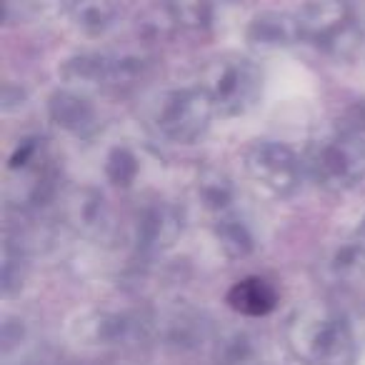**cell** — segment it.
Instances as JSON below:
<instances>
[{"label":"cell","mask_w":365,"mask_h":365,"mask_svg":"<svg viewBox=\"0 0 365 365\" xmlns=\"http://www.w3.org/2000/svg\"><path fill=\"white\" fill-rule=\"evenodd\" d=\"M290 348L310 365H350L353 360V335L333 308L310 303L295 310L288 325Z\"/></svg>","instance_id":"1"},{"label":"cell","mask_w":365,"mask_h":365,"mask_svg":"<svg viewBox=\"0 0 365 365\" xmlns=\"http://www.w3.org/2000/svg\"><path fill=\"white\" fill-rule=\"evenodd\" d=\"M203 91L210 98L213 110L223 113V115H235L253 106L260 91V76L250 66V61L223 58L208 68Z\"/></svg>","instance_id":"2"},{"label":"cell","mask_w":365,"mask_h":365,"mask_svg":"<svg viewBox=\"0 0 365 365\" xmlns=\"http://www.w3.org/2000/svg\"><path fill=\"white\" fill-rule=\"evenodd\" d=\"M213 110L210 98L205 91H173L158 98L153 123L160 133H165L173 140H190L208 123Z\"/></svg>","instance_id":"3"},{"label":"cell","mask_w":365,"mask_h":365,"mask_svg":"<svg viewBox=\"0 0 365 365\" xmlns=\"http://www.w3.org/2000/svg\"><path fill=\"white\" fill-rule=\"evenodd\" d=\"M308 165L325 185H353L365 170V150L350 138L323 140L313 148Z\"/></svg>","instance_id":"4"},{"label":"cell","mask_w":365,"mask_h":365,"mask_svg":"<svg viewBox=\"0 0 365 365\" xmlns=\"http://www.w3.org/2000/svg\"><path fill=\"white\" fill-rule=\"evenodd\" d=\"M245 168L258 185L275 195H288L298 185V160L283 145L275 143H255L245 153Z\"/></svg>","instance_id":"5"},{"label":"cell","mask_w":365,"mask_h":365,"mask_svg":"<svg viewBox=\"0 0 365 365\" xmlns=\"http://www.w3.org/2000/svg\"><path fill=\"white\" fill-rule=\"evenodd\" d=\"M298 28L318 46L338 48L335 41L345 43L353 33V13L343 0H323L300 18Z\"/></svg>","instance_id":"6"},{"label":"cell","mask_w":365,"mask_h":365,"mask_svg":"<svg viewBox=\"0 0 365 365\" xmlns=\"http://www.w3.org/2000/svg\"><path fill=\"white\" fill-rule=\"evenodd\" d=\"M273 290L265 285V280L258 278H248L243 283H238L230 293V305L240 313H248V315H260V313H268L273 308Z\"/></svg>","instance_id":"7"}]
</instances>
